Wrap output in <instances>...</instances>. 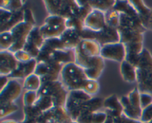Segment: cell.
<instances>
[{"instance_id": "obj_1", "label": "cell", "mask_w": 152, "mask_h": 123, "mask_svg": "<svg viewBox=\"0 0 152 123\" xmlns=\"http://www.w3.org/2000/svg\"><path fill=\"white\" fill-rule=\"evenodd\" d=\"M61 82L68 92L71 90H83L85 84L89 79L84 69L76 63L65 65L60 74Z\"/></svg>"}, {"instance_id": "obj_2", "label": "cell", "mask_w": 152, "mask_h": 123, "mask_svg": "<svg viewBox=\"0 0 152 123\" xmlns=\"http://www.w3.org/2000/svg\"><path fill=\"white\" fill-rule=\"evenodd\" d=\"M100 44L96 41L84 39L74 50L75 63L83 69H86L94 57L100 56Z\"/></svg>"}, {"instance_id": "obj_3", "label": "cell", "mask_w": 152, "mask_h": 123, "mask_svg": "<svg viewBox=\"0 0 152 123\" xmlns=\"http://www.w3.org/2000/svg\"><path fill=\"white\" fill-rule=\"evenodd\" d=\"M38 96H47L51 98L53 107H64L68 98V91L61 81L48 82L42 84L37 92Z\"/></svg>"}, {"instance_id": "obj_4", "label": "cell", "mask_w": 152, "mask_h": 123, "mask_svg": "<svg viewBox=\"0 0 152 123\" xmlns=\"http://www.w3.org/2000/svg\"><path fill=\"white\" fill-rule=\"evenodd\" d=\"M46 10L50 16H57L65 19L77 16L79 6L76 1H62V0H48L44 1Z\"/></svg>"}, {"instance_id": "obj_5", "label": "cell", "mask_w": 152, "mask_h": 123, "mask_svg": "<svg viewBox=\"0 0 152 123\" xmlns=\"http://www.w3.org/2000/svg\"><path fill=\"white\" fill-rule=\"evenodd\" d=\"M91 96L82 90H71L68 92V98L64 106L68 114L74 121H77L80 116L85 102L90 100Z\"/></svg>"}, {"instance_id": "obj_6", "label": "cell", "mask_w": 152, "mask_h": 123, "mask_svg": "<svg viewBox=\"0 0 152 123\" xmlns=\"http://www.w3.org/2000/svg\"><path fill=\"white\" fill-rule=\"evenodd\" d=\"M65 19L57 16H48L45 23L39 27V31L45 39L59 38L66 30Z\"/></svg>"}, {"instance_id": "obj_7", "label": "cell", "mask_w": 152, "mask_h": 123, "mask_svg": "<svg viewBox=\"0 0 152 123\" xmlns=\"http://www.w3.org/2000/svg\"><path fill=\"white\" fill-rule=\"evenodd\" d=\"M62 68L63 65L51 61L37 62L34 74L39 76L42 84L48 82L59 81Z\"/></svg>"}, {"instance_id": "obj_8", "label": "cell", "mask_w": 152, "mask_h": 123, "mask_svg": "<svg viewBox=\"0 0 152 123\" xmlns=\"http://www.w3.org/2000/svg\"><path fill=\"white\" fill-rule=\"evenodd\" d=\"M35 26L26 23L25 22H20L10 30L13 37V46L9 49V51L14 53L19 50H23L26 43L28 35Z\"/></svg>"}, {"instance_id": "obj_9", "label": "cell", "mask_w": 152, "mask_h": 123, "mask_svg": "<svg viewBox=\"0 0 152 123\" xmlns=\"http://www.w3.org/2000/svg\"><path fill=\"white\" fill-rule=\"evenodd\" d=\"M45 39L39 31V28L34 27L27 38L23 50L33 59H37L39 54L40 49L45 42Z\"/></svg>"}, {"instance_id": "obj_10", "label": "cell", "mask_w": 152, "mask_h": 123, "mask_svg": "<svg viewBox=\"0 0 152 123\" xmlns=\"http://www.w3.org/2000/svg\"><path fill=\"white\" fill-rule=\"evenodd\" d=\"M22 87L16 79H10L5 87L0 90V105L14 103L20 96Z\"/></svg>"}, {"instance_id": "obj_11", "label": "cell", "mask_w": 152, "mask_h": 123, "mask_svg": "<svg viewBox=\"0 0 152 123\" xmlns=\"http://www.w3.org/2000/svg\"><path fill=\"white\" fill-rule=\"evenodd\" d=\"M24 22L23 10L11 13L3 8H0V24H1V33L4 31H10L16 25L20 22Z\"/></svg>"}, {"instance_id": "obj_12", "label": "cell", "mask_w": 152, "mask_h": 123, "mask_svg": "<svg viewBox=\"0 0 152 123\" xmlns=\"http://www.w3.org/2000/svg\"><path fill=\"white\" fill-rule=\"evenodd\" d=\"M100 56L104 59L120 62L126 59V49L123 43L117 42L102 46Z\"/></svg>"}, {"instance_id": "obj_13", "label": "cell", "mask_w": 152, "mask_h": 123, "mask_svg": "<svg viewBox=\"0 0 152 123\" xmlns=\"http://www.w3.org/2000/svg\"><path fill=\"white\" fill-rule=\"evenodd\" d=\"M94 41L102 47L108 44L120 42V35L117 29L105 25L101 31H94Z\"/></svg>"}, {"instance_id": "obj_14", "label": "cell", "mask_w": 152, "mask_h": 123, "mask_svg": "<svg viewBox=\"0 0 152 123\" xmlns=\"http://www.w3.org/2000/svg\"><path fill=\"white\" fill-rule=\"evenodd\" d=\"M19 62L9 50L0 51V75L9 76L17 68Z\"/></svg>"}, {"instance_id": "obj_15", "label": "cell", "mask_w": 152, "mask_h": 123, "mask_svg": "<svg viewBox=\"0 0 152 123\" xmlns=\"http://www.w3.org/2000/svg\"><path fill=\"white\" fill-rule=\"evenodd\" d=\"M137 87L140 93L152 96V68L136 69Z\"/></svg>"}, {"instance_id": "obj_16", "label": "cell", "mask_w": 152, "mask_h": 123, "mask_svg": "<svg viewBox=\"0 0 152 123\" xmlns=\"http://www.w3.org/2000/svg\"><path fill=\"white\" fill-rule=\"evenodd\" d=\"M85 28L93 31H99L106 25L105 15L103 12L92 10L85 19Z\"/></svg>"}, {"instance_id": "obj_17", "label": "cell", "mask_w": 152, "mask_h": 123, "mask_svg": "<svg viewBox=\"0 0 152 123\" xmlns=\"http://www.w3.org/2000/svg\"><path fill=\"white\" fill-rule=\"evenodd\" d=\"M62 48H64V47L59 37L45 39L42 47L40 49L39 54L36 59L37 62H48L49 61V56L52 52Z\"/></svg>"}, {"instance_id": "obj_18", "label": "cell", "mask_w": 152, "mask_h": 123, "mask_svg": "<svg viewBox=\"0 0 152 123\" xmlns=\"http://www.w3.org/2000/svg\"><path fill=\"white\" fill-rule=\"evenodd\" d=\"M59 39L62 41L63 47L67 50H75L83 41L80 32L71 29L65 30Z\"/></svg>"}, {"instance_id": "obj_19", "label": "cell", "mask_w": 152, "mask_h": 123, "mask_svg": "<svg viewBox=\"0 0 152 123\" xmlns=\"http://www.w3.org/2000/svg\"><path fill=\"white\" fill-rule=\"evenodd\" d=\"M49 61L60 64L63 66L67 64L75 63V52L74 50L58 49L50 53Z\"/></svg>"}, {"instance_id": "obj_20", "label": "cell", "mask_w": 152, "mask_h": 123, "mask_svg": "<svg viewBox=\"0 0 152 123\" xmlns=\"http://www.w3.org/2000/svg\"><path fill=\"white\" fill-rule=\"evenodd\" d=\"M105 68V61L101 56H96L91 60L88 67L84 69L85 73L89 79L97 80L100 77Z\"/></svg>"}, {"instance_id": "obj_21", "label": "cell", "mask_w": 152, "mask_h": 123, "mask_svg": "<svg viewBox=\"0 0 152 123\" xmlns=\"http://www.w3.org/2000/svg\"><path fill=\"white\" fill-rule=\"evenodd\" d=\"M124 46L126 49L125 60L136 68L139 60L140 54L144 49L143 42L129 43V44H125Z\"/></svg>"}, {"instance_id": "obj_22", "label": "cell", "mask_w": 152, "mask_h": 123, "mask_svg": "<svg viewBox=\"0 0 152 123\" xmlns=\"http://www.w3.org/2000/svg\"><path fill=\"white\" fill-rule=\"evenodd\" d=\"M37 65V61L36 59L27 62H19L16 71L8 77L12 79H25L28 76L34 74Z\"/></svg>"}, {"instance_id": "obj_23", "label": "cell", "mask_w": 152, "mask_h": 123, "mask_svg": "<svg viewBox=\"0 0 152 123\" xmlns=\"http://www.w3.org/2000/svg\"><path fill=\"white\" fill-rule=\"evenodd\" d=\"M104 108L107 115L121 116L123 114V107L117 95L112 94L104 100Z\"/></svg>"}, {"instance_id": "obj_24", "label": "cell", "mask_w": 152, "mask_h": 123, "mask_svg": "<svg viewBox=\"0 0 152 123\" xmlns=\"http://www.w3.org/2000/svg\"><path fill=\"white\" fill-rule=\"evenodd\" d=\"M129 1L131 6L134 9L136 13H137L138 16L140 19L141 23L145 28L148 17H149L151 8H149L145 4V2L143 1H141V0H131V1Z\"/></svg>"}, {"instance_id": "obj_25", "label": "cell", "mask_w": 152, "mask_h": 123, "mask_svg": "<svg viewBox=\"0 0 152 123\" xmlns=\"http://www.w3.org/2000/svg\"><path fill=\"white\" fill-rule=\"evenodd\" d=\"M107 117L108 116L105 111L82 113L77 122L78 123H105Z\"/></svg>"}, {"instance_id": "obj_26", "label": "cell", "mask_w": 152, "mask_h": 123, "mask_svg": "<svg viewBox=\"0 0 152 123\" xmlns=\"http://www.w3.org/2000/svg\"><path fill=\"white\" fill-rule=\"evenodd\" d=\"M120 35V42L123 44L134 42H143V33L137 31L117 28Z\"/></svg>"}, {"instance_id": "obj_27", "label": "cell", "mask_w": 152, "mask_h": 123, "mask_svg": "<svg viewBox=\"0 0 152 123\" xmlns=\"http://www.w3.org/2000/svg\"><path fill=\"white\" fill-rule=\"evenodd\" d=\"M48 112L55 123H68L74 121L64 107H53Z\"/></svg>"}, {"instance_id": "obj_28", "label": "cell", "mask_w": 152, "mask_h": 123, "mask_svg": "<svg viewBox=\"0 0 152 123\" xmlns=\"http://www.w3.org/2000/svg\"><path fill=\"white\" fill-rule=\"evenodd\" d=\"M120 74L122 78L127 82H134L137 81L136 68L124 60L120 63Z\"/></svg>"}, {"instance_id": "obj_29", "label": "cell", "mask_w": 152, "mask_h": 123, "mask_svg": "<svg viewBox=\"0 0 152 123\" xmlns=\"http://www.w3.org/2000/svg\"><path fill=\"white\" fill-rule=\"evenodd\" d=\"M24 119L22 123H37L38 119L43 112H42L36 105L24 107Z\"/></svg>"}, {"instance_id": "obj_30", "label": "cell", "mask_w": 152, "mask_h": 123, "mask_svg": "<svg viewBox=\"0 0 152 123\" xmlns=\"http://www.w3.org/2000/svg\"><path fill=\"white\" fill-rule=\"evenodd\" d=\"M104 100L105 99L102 98L92 97L90 100L85 102L81 114L100 111V110L104 108Z\"/></svg>"}, {"instance_id": "obj_31", "label": "cell", "mask_w": 152, "mask_h": 123, "mask_svg": "<svg viewBox=\"0 0 152 123\" xmlns=\"http://www.w3.org/2000/svg\"><path fill=\"white\" fill-rule=\"evenodd\" d=\"M88 1V0H87ZM89 6L92 10H99V11L106 13L111 10L115 4V1L112 0H89L88 1Z\"/></svg>"}, {"instance_id": "obj_32", "label": "cell", "mask_w": 152, "mask_h": 123, "mask_svg": "<svg viewBox=\"0 0 152 123\" xmlns=\"http://www.w3.org/2000/svg\"><path fill=\"white\" fill-rule=\"evenodd\" d=\"M23 86L27 91L38 92L42 86L41 79L35 74H31L25 79Z\"/></svg>"}, {"instance_id": "obj_33", "label": "cell", "mask_w": 152, "mask_h": 123, "mask_svg": "<svg viewBox=\"0 0 152 123\" xmlns=\"http://www.w3.org/2000/svg\"><path fill=\"white\" fill-rule=\"evenodd\" d=\"M152 68V55L146 48H144L140 54L136 69Z\"/></svg>"}, {"instance_id": "obj_34", "label": "cell", "mask_w": 152, "mask_h": 123, "mask_svg": "<svg viewBox=\"0 0 152 123\" xmlns=\"http://www.w3.org/2000/svg\"><path fill=\"white\" fill-rule=\"evenodd\" d=\"M23 4V1H20V0H12V1L11 0L10 1L2 0L0 2V7L6 10H8L11 13H15V12L22 10Z\"/></svg>"}, {"instance_id": "obj_35", "label": "cell", "mask_w": 152, "mask_h": 123, "mask_svg": "<svg viewBox=\"0 0 152 123\" xmlns=\"http://www.w3.org/2000/svg\"><path fill=\"white\" fill-rule=\"evenodd\" d=\"M105 15L106 25L117 29L120 25V13L112 8L106 12Z\"/></svg>"}, {"instance_id": "obj_36", "label": "cell", "mask_w": 152, "mask_h": 123, "mask_svg": "<svg viewBox=\"0 0 152 123\" xmlns=\"http://www.w3.org/2000/svg\"><path fill=\"white\" fill-rule=\"evenodd\" d=\"M34 105L37 107L42 112H46L53 107L51 98L47 96H38L37 100Z\"/></svg>"}, {"instance_id": "obj_37", "label": "cell", "mask_w": 152, "mask_h": 123, "mask_svg": "<svg viewBox=\"0 0 152 123\" xmlns=\"http://www.w3.org/2000/svg\"><path fill=\"white\" fill-rule=\"evenodd\" d=\"M65 26L67 29L74 30V31L81 32L85 28V23L84 21L80 19V18L74 16V17L65 19Z\"/></svg>"}, {"instance_id": "obj_38", "label": "cell", "mask_w": 152, "mask_h": 123, "mask_svg": "<svg viewBox=\"0 0 152 123\" xmlns=\"http://www.w3.org/2000/svg\"><path fill=\"white\" fill-rule=\"evenodd\" d=\"M13 40L10 31H4L0 33V50H9L13 46Z\"/></svg>"}, {"instance_id": "obj_39", "label": "cell", "mask_w": 152, "mask_h": 123, "mask_svg": "<svg viewBox=\"0 0 152 123\" xmlns=\"http://www.w3.org/2000/svg\"><path fill=\"white\" fill-rule=\"evenodd\" d=\"M113 9L118 12L119 13L131 14V13H136L134 9L129 4V1H121V0L115 1V4H114V7H113Z\"/></svg>"}, {"instance_id": "obj_40", "label": "cell", "mask_w": 152, "mask_h": 123, "mask_svg": "<svg viewBox=\"0 0 152 123\" xmlns=\"http://www.w3.org/2000/svg\"><path fill=\"white\" fill-rule=\"evenodd\" d=\"M107 116L108 117L105 123H142L140 121L131 119L126 117L124 114L121 116Z\"/></svg>"}, {"instance_id": "obj_41", "label": "cell", "mask_w": 152, "mask_h": 123, "mask_svg": "<svg viewBox=\"0 0 152 123\" xmlns=\"http://www.w3.org/2000/svg\"><path fill=\"white\" fill-rule=\"evenodd\" d=\"M99 90V84L96 80L88 79L83 87V91L90 96L96 94Z\"/></svg>"}, {"instance_id": "obj_42", "label": "cell", "mask_w": 152, "mask_h": 123, "mask_svg": "<svg viewBox=\"0 0 152 123\" xmlns=\"http://www.w3.org/2000/svg\"><path fill=\"white\" fill-rule=\"evenodd\" d=\"M0 107H1V109H0V118L1 119L13 114L19 109V107L14 103L2 104V105H0Z\"/></svg>"}, {"instance_id": "obj_43", "label": "cell", "mask_w": 152, "mask_h": 123, "mask_svg": "<svg viewBox=\"0 0 152 123\" xmlns=\"http://www.w3.org/2000/svg\"><path fill=\"white\" fill-rule=\"evenodd\" d=\"M38 98V93L36 91H26L23 96L24 107H30L34 105Z\"/></svg>"}, {"instance_id": "obj_44", "label": "cell", "mask_w": 152, "mask_h": 123, "mask_svg": "<svg viewBox=\"0 0 152 123\" xmlns=\"http://www.w3.org/2000/svg\"><path fill=\"white\" fill-rule=\"evenodd\" d=\"M152 120V105L144 108L142 111L140 121L142 123H148Z\"/></svg>"}, {"instance_id": "obj_45", "label": "cell", "mask_w": 152, "mask_h": 123, "mask_svg": "<svg viewBox=\"0 0 152 123\" xmlns=\"http://www.w3.org/2000/svg\"><path fill=\"white\" fill-rule=\"evenodd\" d=\"M13 55L19 62H27L33 59V58L24 50H19L13 53Z\"/></svg>"}, {"instance_id": "obj_46", "label": "cell", "mask_w": 152, "mask_h": 123, "mask_svg": "<svg viewBox=\"0 0 152 123\" xmlns=\"http://www.w3.org/2000/svg\"><path fill=\"white\" fill-rule=\"evenodd\" d=\"M24 12V22L30 25L35 26V19H34V13L31 9H25Z\"/></svg>"}, {"instance_id": "obj_47", "label": "cell", "mask_w": 152, "mask_h": 123, "mask_svg": "<svg viewBox=\"0 0 152 123\" xmlns=\"http://www.w3.org/2000/svg\"><path fill=\"white\" fill-rule=\"evenodd\" d=\"M140 105L142 110L152 105L151 95L148 93H140Z\"/></svg>"}, {"instance_id": "obj_48", "label": "cell", "mask_w": 152, "mask_h": 123, "mask_svg": "<svg viewBox=\"0 0 152 123\" xmlns=\"http://www.w3.org/2000/svg\"><path fill=\"white\" fill-rule=\"evenodd\" d=\"M9 81H10V79H9L8 76H1V89H0V90L5 87L6 84L8 83Z\"/></svg>"}, {"instance_id": "obj_49", "label": "cell", "mask_w": 152, "mask_h": 123, "mask_svg": "<svg viewBox=\"0 0 152 123\" xmlns=\"http://www.w3.org/2000/svg\"><path fill=\"white\" fill-rule=\"evenodd\" d=\"M145 28L146 30L152 31V8L151 10V13H150L149 17H148V21H147V23H146V25H145Z\"/></svg>"}, {"instance_id": "obj_50", "label": "cell", "mask_w": 152, "mask_h": 123, "mask_svg": "<svg viewBox=\"0 0 152 123\" xmlns=\"http://www.w3.org/2000/svg\"><path fill=\"white\" fill-rule=\"evenodd\" d=\"M1 123H19V122H16L13 119H7V120H4V121H1Z\"/></svg>"}, {"instance_id": "obj_51", "label": "cell", "mask_w": 152, "mask_h": 123, "mask_svg": "<svg viewBox=\"0 0 152 123\" xmlns=\"http://www.w3.org/2000/svg\"><path fill=\"white\" fill-rule=\"evenodd\" d=\"M68 123H78L77 121H72V122H68Z\"/></svg>"}, {"instance_id": "obj_52", "label": "cell", "mask_w": 152, "mask_h": 123, "mask_svg": "<svg viewBox=\"0 0 152 123\" xmlns=\"http://www.w3.org/2000/svg\"><path fill=\"white\" fill-rule=\"evenodd\" d=\"M148 123H152V120H151V122H148Z\"/></svg>"}, {"instance_id": "obj_53", "label": "cell", "mask_w": 152, "mask_h": 123, "mask_svg": "<svg viewBox=\"0 0 152 123\" xmlns=\"http://www.w3.org/2000/svg\"><path fill=\"white\" fill-rule=\"evenodd\" d=\"M21 123H22V122H21Z\"/></svg>"}]
</instances>
